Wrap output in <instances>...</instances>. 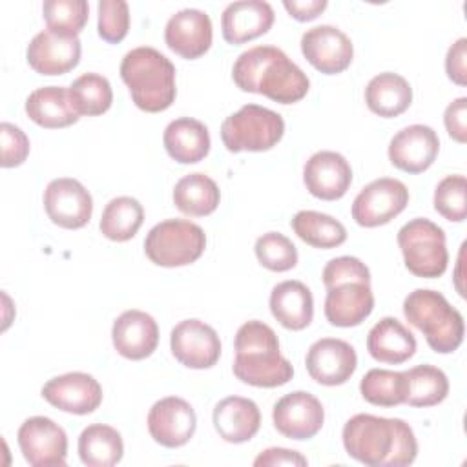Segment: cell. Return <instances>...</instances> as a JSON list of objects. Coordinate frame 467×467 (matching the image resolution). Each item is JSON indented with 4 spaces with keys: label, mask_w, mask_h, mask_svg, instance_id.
Masks as SVG:
<instances>
[{
    "label": "cell",
    "mask_w": 467,
    "mask_h": 467,
    "mask_svg": "<svg viewBox=\"0 0 467 467\" xmlns=\"http://www.w3.org/2000/svg\"><path fill=\"white\" fill-rule=\"evenodd\" d=\"M398 244L405 266L416 277L434 279L447 270L449 252L445 246V232L436 223L425 217L410 219L400 228Z\"/></svg>",
    "instance_id": "cell-8"
},
{
    "label": "cell",
    "mask_w": 467,
    "mask_h": 467,
    "mask_svg": "<svg viewBox=\"0 0 467 467\" xmlns=\"http://www.w3.org/2000/svg\"><path fill=\"white\" fill-rule=\"evenodd\" d=\"M308 462L306 458L297 452V451H292V449H285V447H270L266 451H263L255 460H254V465L257 467H274V465H297V467H305Z\"/></svg>",
    "instance_id": "cell-46"
},
{
    "label": "cell",
    "mask_w": 467,
    "mask_h": 467,
    "mask_svg": "<svg viewBox=\"0 0 467 467\" xmlns=\"http://www.w3.org/2000/svg\"><path fill=\"white\" fill-rule=\"evenodd\" d=\"M347 454L368 467H405L416 460L418 441L400 418L356 414L343 427Z\"/></svg>",
    "instance_id": "cell-1"
},
{
    "label": "cell",
    "mask_w": 467,
    "mask_h": 467,
    "mask_svg": "<svg viewBox=\"0 0 467 467\" xmlns=\"http://www.w3.org/2000/svg\"><path fill=\"white\" fill-rule=\"evenodd\" d=\"M122 436L111 425L93 423L78 436V456L88 467H111L122 460Z\"/></svg>",
    "instance_id": "cell-31"
},
{
    "label": "cell",
    "mask_w": 467,
    "mask_h": 467,
    "mask_svg": "<svg viewBox=\"0 0 467 467\" xmlns=\"http://www.w3.org/2000/svg\"><path fill=\"white\" fill-rule=\"evenodd\" d=\"M290 226L303 243L314 248L328 250L347 241V230L343 223L321 212L301 210L292 217Z\"/></svg>",
    "instance_id": "cell-33"
},
{
    "label": "cell",
    "mask_w": 467,
    "mask_h": 467,
    "mask_svg": "<svg viewBox=\"0 0 467 467\" xmlns=\"http://www.w3.org/2000/svg\"><path fill=\"white\" fill-rule=\"evenodd\" d=\"M438 151V133L425 124H410L400 130L389 142V161L407 173H421L431 168Z\"/></svg>",
    "instance_id": "cell-18"
},
{
    "label": "cell",
    "mask_w": 467,
    "mask_h": 467,
    "mask_svg": "<svg viewBox=\"0 0 467 467\" xmlns=\"http://www.w3.org/2000/svg\"><path fill=\"white\" fill-rule=\"evenodd\" d=\"M305 365L314 381L336 387L350 379L358 367V356L350 343L337 337H321L310 345Z\"/></svg>",
    "instance_id": "cell-16"
},
{
    "label": "cell",
    "mask_w": 467,
    "mask_h": 467,
    "mask_svg": "<svg viewBox=\"0 0 467 467\" xmlns=\"http://www.w3.org/2000/svg\"><path fill=\"white\" fill-rule=\"evenodd\" d=\"M80 38L62 35L51 29L36 33L27 49V64L40 75H64L80 60Z\"/></svg>",
    "instance_id": "cell-17"
},
{
    "label": "cell",
    "mask_w": 467,
    "mask_h": 467,
    "mask_svg": "<svg viewBox=\"0 0 467 467\" xmlns=\"http://www.w3.org/2000/svg\"><path fill=\"white\" fill-rule=\"evenodd\" d=\"M323 283L327 288L339 285V283H348V281H361V283H370V272L367 265L352 255H341L330 259L325 268H323Z\"/></svg>",
    "instance_id": "cell-42"
},
{
    "label": "cell",
    "mask_w": 467,
    "mask_h": 467,
    "mask_svg": "<svg viewBox=\"0 0 467 467\" xmlns=\"http://www.w3.org/2000/svg\"><path fill=\"white\" fill-rule=\"evenodd\" d=\"M26 113L35 124L47 130L67 128L80 117L71 104L69 89L62 86H44L31 91L26 99Z\"/></svg>",
    "instance_id": "cell-29"
},
{
    "label": "cell",
    "mask_w": 467,
    "mask_h": 467,
    "mask_svg": "<svg viewBox=\"0 0 467 467\" xmlns=\"http://www.w3.org/2000/svg\"><path fill=\"white\" fill-rule=\"evenodd\" d=\"M42 13L47 29L78 36L89 16V4L86 0H46Z\"/></svg>",
    "instance_id": "cell-38"
},
{
    "label": "cell",
    "mask_w": 467,
    "mask_h": 467,
    "mask_svg": "<svg viewBox=\"0 0 467 467\" xmlns=\"http://www.w3.org/2000/svg\"><path fill=\"white\" fill-rule=\"evenodd\" d=\"M445 71L454 84H467V38L462 36L449 47L445 57Z\"/></svg>",
    "instance_id": "cell-45"
},
{
    "label": "cell",
    "mask_w": 467,
    "mask_h": 467,
    "mask_svg": "<svg viewBox=\"0 0 467 467\" xmlns=\"http://www.w3.org/2000/svg\"><path fill=\"white\" fill-rule=\"evenodd\" d=\"M204 248V230L188 219L161 221L144 239V252L148 259L166 268L195 263L202 255Z\"/></svg>",
    "instance_id": "cell-7"
},
{
    "label": "cell",
    "mask_w": 467,
    "mask_h": 467,
    "mask_svg": "<svg viewBox=\"0 0 467 467\" xmlns=\"http://www.w3.org/2000/svg\"><path fill=\"white\" fill-rule=\"evenodd\" d=\"M235 86L259 93L279 104L299 102L310 89L305 71L275 46H255L243 51L232 67Z\"/></svg>",
    "instance_id": "cell-2"
},
{
    "label": "cell",
    "mask_w": 467,
    "mask_h": 467,
    "mask_svg": "<svg viewBox=\"0 0 467 467\" xmlns=\"http://www.w3.org/2000/svg\"><path fill=\"white\" fill-rule=\"evenodd\" d=\"M144 221V208L142 204L130 195H120L111 199L100 217V232L109 241L124 243L135 237L140 224Z\"/></svg>",
    "instance_id": "cell-34"
},
{
    "label": "cell",
    "mask_w": 467,
    "mask_h": 467,
    "mask_svg": "<svg viewBox=\"0 0 467 467\" xmlns=\"http://www.w3.org/2000/svg\"><path fill=\"white\" fill-rule=\"evenodd\" d=\"M409 204L407 186L392 177H379L368 182L352 202V219L365 228L390 223Z\"/></svg>",
    "instance_id": "cell-9"
},
{
    "label": "cell",
    "mask_w": 467,
    "mask_h": 467,
    "mask_svg": "<svg viewBox=\"0 0 467 467\" xmlns=\"http://www.w3.org/2000/svg\"><path fill=\"white\" fill-rule=\"evenodd\" d=\"M162 142L173 161L181 164H195L210 151V131L201 120L181 117L166 126Z\"/></svg>",
    "instance_id": "cell-28"
},
{
    "label": "cell",
    "mask_w": 467,
    "mask_h": 467,
    "mask_svg": "<svg viewBox=\"0 0 467 467\" xmlns=\"http://www.w3.org/2000/svg\"><path fill=\"white\" fill-rule=\"evenodd\" d=\"M170 348L173 358L188 368H210L221 358L217 332L201 319H184L171 328Z\"/></svg>",
    "instance_id": "cell-12"
},
{
    "label": "cell",
    "mask_w": 467,
    "mask_h": 467,
    "mask_svg": "<svg viewBox=\"0 0 467 467\" xmlns=\"http://www.w3.org/2000/svg\"><path fill=\"white\" fill-rule=\"evenodd\" d=\"M221 192L215 181L204 173H188L173 188V204L186 215L204 217L215 212Z\"/></svg>",
    "instance_id": "cell-32"
},
{
    "label": "cell",
    "mask_w": 467,
    "mask_h": 467,
    "mask_svg": "<svg viewBox=\"0 0 467 467\" xmlns=\"http://www.w3.org/2000/svg\"><path fill=\"white\" fill-rule=\"evenodd\" d=\"M195 427L197 416L193 407L179 396H166L155 401L148 412V431L151 438L168 449L186 445Z\"/></svg>",
    "instance_id": "cell-15"
},
{
    "label": "cell",
    "mask_w": 467,
    "mask_h": 467,
    "mask_svg": "<svg viewBox=\"0 0 467 467\" xmlns=\"http://www.w3.org/2000/svg\"><path fill=\"white\" fill-rule=\"evenodd\" d=\"M26 462L33 467H62L67 456L64 429L46 416L27 418L16 434Z\"/></svg>",
    "instance_id": "cell-10"
},
{
    "label": "cell",
    "mask_w": 467,
    "mask_h": 467,
    "mask_svg": "<svg viewBox=\"0 0 467 467\" xmlns=\"http://www.w3.org/2000/svg\"><path fill=\"white\" fill-rule=\"evenodd\" d=\"M359 392L365 401L378 407H396L405 401L407 381L405 372H394L387 368H370L361 383Z\"/></svg>",
    "instance_id": "cell-37"
},
{
    "label": "cell",
    "mask_w": 467,
    "mask_h": 467,
    "mask_svg": "<svg viewBox=\"0 0 467 467\" xmlns=\"http://www.w3.org/2000/svg\"><path fill=\"white\" fill-rule=\"evenodd\" d=\"M213 427L228 443L252 440L261 427V412L255 401L243 396H228L213 407Z\"/></svg>",
    "instance_id": "cell-25"
},
{
    "label": "cell",
    "mask_w": 467,
    "mask_h": 467,
    "mask_svg": "<svg viewBox=\"0 0 467 467\" xmlns=\"http://www.w3.org/2000/svg\"><path fill=\"white\" fill-rule=\"evenodd\" d=\"M405 401L410 407H434L449 394V379L434 365H418L405 370Z\"/></svg>",
    "instance_id": "cell-35"
},
{
    "label": "cell",
    "mask_w": 467,
    "mask_h": 467,
    "mask_svg": "<svg viewBox=\"0 0 467 467\" xmlns=\"http://www.w3.org/2000/svg\"><path fill=\"white\" fill-rule=\"evenodd\" d=\"M272 420L274 427L283 436L290 440H310L321 431L325 410L314 394L294 390L277 400L272 410Z\"/></svg>",
    "instance_id": "cell-13"
},
{
    "label": "cell",
    "mask_w": 467,
    "mask_h": 467,
    "mask_svg": "<svg viewBox=\"0 0 467 467\" xmlns=\"http://www.w3.org/2000/svg\"><path fill=\"white\" fill-rule=\"evenodd\" d=\"M69 99L78 115L97 117L106 113L113 102L111 84L99 73H84L71 82Z\"/></svg>",
    "instance_id": "cell-36"
},
{
    "label": "cell",
    "mask_w": 467,
    "mask_h": 467,
    "mask_svg": "<svg viewBox=\"0 0 467 467\" xmlns=\"http://www.w3.org/2000/svg\"><path fill=\"white\" fill-rule=\"evenodd\" d=\"M274 24V9L265 0H239L224 7L221 15L223 38L228 44H244L265 35Z\"/></svg>",
    "instance_id": "cell-24"
},
{
    "label": "cell",
    "mask_w": 467,
    "mask_h": 467,
    "mask_svg": "<svg viewBox=\"0 0 467 467\" xmlns=\"http://www.w3.org/2000/svg\"><path fill=\"white\" fill-rule=\"evenodd\" d=\"M270 312L288 330H303L314 317L310 288L296 279L277 283L270 292Z\"/></svg>",
    "instance_id": "cell-27"
},
{
    "label": "cell",
    "mask_w": 467,
    "mask_h": 467,
    "mask_svg": "<svg viewBox=\"0 0 467 467\" xmlns=\"http://www.w3.org/2000/svg\"><path fill=\"white\" fill-rule=\"evenodd\" d=\"M443 124L447 133L460 144L467 140V99L458 97L454 99L443 113Z\"/></svg>",
    "instance_id": "cell-44"
},
{
    "label": "cell",
    "mask_w": 467,
    "mask_h": 467,
    "mask_svg": "<svg viewBox=\"0 0 467 467\" xmlns=\"http://www.w3.org/2000/svg\"><path fill=\"white\" fill-rule=\"evenodd\" d=\"M283 5L290 13V16H294L296 20L308 22L319 16L327 9L328 2L327 0H285Z\"/></svg>",
    "instance_id": "cell-47"
},
{
    "label": "cell",
    "mask_w": 467,
    "mask_h": 467,
    "mask_svg": "<svg viewBox=\"0 0 467 467\" xmlns=\"http://www.w3.org/2000/svg\"><path fill=\"white\" fill-rule=\"evenodd\" d=\"M285 133V120L279 113L244 104L221 124V139L228 151H266L274 148Z\"/></svg>",
    "instance_id": "cell-6"
},
{
    "label": "cell",
    "mask_w": 467,
    "mask_h": 467,
    "mask_svg": "<svg viewBox=\"0 0 467 467\" xmlns=\"http://www.w3.org/2000/svg\"><path fill=\"white\" fill-rule=\"evenodd\" d=\"M120 77L142 111L159 113L175 100V66L155 47L140 46L128 51L120 62Z\"/></svg>",
    "instance_id": "cell-4"
},
{
    "label": "cell",
    "mask_w": 467,
    "mask_h": 467,
    "mask_svg": "<svg viewBox=\"0 0 467 467\" xmlns=\"http://www.w3.org/2000/svg\"><path fill=\"white\" fill-rule=\"evenodd\" d=\"M42 398L71 414H89L102 403L100 383L86 372H67L51 378L42 387Z\"/></svg>",
    "instance_id": "cell-19"
},
{
    "label": "cell",
    "mask_w": 467,
    "mask_h": 467,
    "mask_svg": "<svg viewBox=\"0 0 467 467\" xmlns=\"http://www.w3.org/2000/svg\"><path fill=\"white\" fill-rule=\"evenodd\" d=\"M434 210L447 221L462 223L467 217V181L463 175H447L434 190Z\"/></svg>",
    "instance_id": "cell-40"
},
{
    "label": "cell",
    "mask_w": 467,
    "mask_h": 467,
    "mask_svg": "<svg viewBox=\"0 0 467 467\" xmlns=\"http://www.w3.org/2000/svg\"><path fill=\"white\" fill-rule=\"evenodd\" d=\"M301 53L317 71L336 75L350 66L354 46L341 29L330 24H321L303 33Z\"/></svg>",
    "instance_id": "cell-14"
},
{
    "label": "cell",
    "mask_w": 467,
    "mask_h": 467,
    "mask_svg": "<svg viewBox=\"0 0 467 467\" xmlns=\"http://www.w3.org/2000/svg\"><path fill=\"white\" fill-rule=\"evenodd\" d=\"M416 337L414 334L396 317L379 319L367 336V350L368 354L387 365H400L410 359L416 352Z\"/></svg>",
    "instance_id": "cell-26"
},
{
    "label": "cell",
    "mask_w": 467,
    "mask_h": 467,
    "mask_svg": "<svg viewBox=\"0 0 467 467\" xmlns=\"http://www.w3.org/2000/svg\"><path fill=\"white\" fill-rule=\"evenodd\" d=\"M99 11V35L109 44H119L124 40L130 29V7L124 0H100Z\"/></svg>",
    "instance_id": "cell-41"
},
{
    "label": "cell",
    "mask_w": 467,
    "mask_h": 467,
    "mask_svg": "<svg viewBox=\"0 0 467 467\" xmlns=\"http://www.w3.org/2000/svg\"><path fill=\"white\" fill-rule=\"evenodd\" d=\"M212 20L195 7H186L171 15L164 27L166 46L182 58L193 60L202 57L212 46Z\"/></svg>",
    "instance_id": "cell-20"
},
{
    "label": "cell",
    "mask_w": 467,
    "mask_h": 467,
    "mask_svg": "<svg viewBox=\"0 0 467 467\" xmlns=\"http://www.w3.org/2000/svg\"><path fill=\"white\" fill-rule=\"evenodd\" d=\"M2 137V168L20 166L29 155V139L27 135L11 122L0 124Z\"/></svg>",
    "instance_id": "cell-43"
},
{
    "label": "cell",
    "mask_w": 467,
    "mask_h": 467,
    "mask_svg": "<svg viewBox=\"0 0 467 467\" xmlns=\"http://www.w3.org/2000/svg\"><path fill=\"white\" fill-rule=\"evenodd\" d=\"M115 350L126 359H144L153 354L159 343L157 321L142 310H124L111 328Z\"/></svg>",
    "instance_id": "cell-22"
},
{
    "label": "cell",
    "mask_w": 467,
    "mask_h": 467,
    "mask_svg": "<svg viewBox=\"0 0 467 467\" xmlns=\"http://www.w3.org/2000/svg\"><path fill=\"white\" fill-rule=\"evenodd\" d=\"M365 102L368 109L379 117H398L409 109L412 102V88L405 77L385 71L368 80L365 88Z\"/></svg>",
    "instance_id": "cell-30"
},
{
    "label": "cell",
    "mask_w": 467,
    "mask_h": 467,
    "mask_svg": "<svg viewBox=\"0 0 467 467\" xmlns=\"http://www.w3.org/2000/svg\"><path fill=\"white\" fill-rule=\"evenodd\" d=\"M403 316L423 332L429 347L438 354L454 352L465 334L462 314L436 290L416 288L403 301Z\"/></svg>",
    "instance_id": "cell-5"
},
{
    "label": "cell",
    "mask_w": 467,
    "mask_h": 467,
    "mask_svg": "<svg viewBox=\"0 0 467 467\" xmlns=\"http://www.w3.org/2000/svg\"><path fill=\"white\" fill-rule=\"evenodd\" d=\"M257 261L272 272H286L297 265L296 244L279 232H268L255 241Z\"/></svg>",
    "instance_id": "cell-39"
},
{
    "label": "cell",
    "mask_w": 467,
    "mask_h": 467,
    "mask_svg": "<svg viewBox=\"0 0 467 467\" xmlns=\"http://www.w3.org/2000/svg\"><path fill=\"white\" fill-rule=\"evenodd\" d=\"M232 368L239 381L265 389L281 387L294 376L292 363L279 350L277 334L257 319L239 327Z\"/></svg>",
    "instance_id": "cell-3"
},
{
    "label": "cell",
    "mask_w": 467,
    "mask_h": 467,
    "mask_svg": "<svg viewBox=\"0 0 467 467\" xmlns=\"http://www.w3.org/2000/svg\"><path fill=\"white\" fill-rule=\"evenodd\" d=\"M44 208L53 224L66 230H77L89 223L93 199L80 181L58 177L44 190Z\"/></svg>",
    "instance_id": "cell-11"
},
{
    "label": "cell",
    "mask_w": 467,
    "mask_h": 467,
    "mask_svg": "<svg viewBox=\"0 0 467 467\" xmlns=\"http://www.w3.org/2000/svg\"><path fill=\"white\" fill-rule=\"evenodd\" d=\"M303 182L306 190L323 201L341 199L352 182V168L348 161L330 150L316 151L303 168Z\"/></svg>",
    "instance_id": "cell-21"
},
{
    "label": "cell",
    "mask_w": 467,
    "mask_h": 467,
    "mask_svg": "<svg viewBox=\"0 0 467 467\" xmlns=\"http://www.w3.org/2000/svg\"><path fill=\"white\" fill-rule=\"evenodd\" d=\"M374 310L370 283L348 281L327 288L325 317L334 327H358Z\"/></svg>",
    "instance_id": "cell-23"
}]
</instances>
